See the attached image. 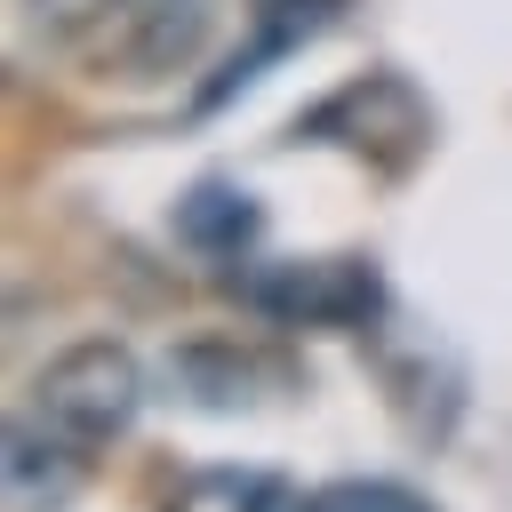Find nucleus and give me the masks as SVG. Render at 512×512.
<instances>
[{"label": "nucleus", "instance_id": "obj_5", "mask_svg": "<svg viewBox=\"0 0 512 512\" xmlns=\"http://www.w3.org/2000/svg\"><path fill=\"white\" fill-rule=\"evenodd\" d=\"M160 376H168V400H184L200 416H240V408H256L264 392L288 384L264 352H240V344H184V352H168Z\"/></svg>", "mask_w": 512, "mask_h": 512}, {"label": "nucleus", "instance_id": "obj_9", "mask_svg": "<svg viewBox=\"0 0 512 512\" xmlns=\"http://www.w3.org/2000/svg\"><path fill=\"white\" fill-rule=\"evenodd\" d=\"M160 512H296L280 472H240V464H208L192 472Z\"/></svg>", "mask_w": 512, "mask_h": 512}, {"label": "nucleus", "instance_id": "obj_1", "mask_svg": "<svg viewBox=\"0 0 512 512\" xmlns=\"http://www.w3.org/2000/svg\"><path fill=\"white\" fill-rule=\"evenodd\" d=\"M232 296L272 328H376L384 280L368 256H240Z\"/></svg>", "mask_w": 512, "mask_h": 512}, {"label": "nucleus", "instance_id": "obj_3", "mask_svg": "<svg viewBox=\"0 0 512 512\" xmlns=\"http://www.w3.org/2000/svg\"><path fill=\"white\" fill-rule=\"evenodd\" d=\"M136 408H144V368H136V352L128 344H112V336H88V344H72V352H56L40 376H32V416L48 424V432H64L72 448H104V440H120L128 424H136Z\"/></svg>", "mask_w": 512, "mask_h": 512}, {"label": "nucleus", "instance_id": "obj_2", "mask_svg": "<svg viewBox=\"0 0 512 512\" xmlns=\"http://www.w3.org/2000/svg\"><path fill=\"white\" fill-rule=\"evenodd\" d=\"M48 40L96 48L128 72H168L208 40V0H16Z\"/></svg>", "mask_w": 512, "mask_h": 512}, {"label": "nucleus", "instance_id": "obj_8", "mask_svg": "<svg viewBox=\"0 0 512 512\" xmlns=\"http://www.w3.org/2000/svg\"><path fill=\"white\" fill-rule=\"evenodd\" d=\"M344 0H256V40L200 88V112H216L232 88H248V80H264V64H280L288 48H304L312 32H328V16H336Z\"/></svg>", "mask_w": 512, "mask_h": 512}, {"label": "nucleus", "instance_id": "obj_10", "mask_svg": "<svg viewBox=\"0 0 512 512\" xmlns=\"http://www.w3.org/2000/svg\"><path fill=\"white\" fill-rule=\"evenodd\" d=\"M296 512H440V504L416 496V488H400V480H328Z\"/></svg>", "mask_w": 512, "mask_h": 512}, {"label": "nucleus", "instance_id": "obj_4", "mask_svg": "<svg viewBox=\"0 0 512 512\" xmlns=\"http://www.w3.org/2000/svg\"><path fill=\"white\" fill-rule=\"evenodd\" d=\"M296 144H344V152H360L376 168H408L432 144V112L400 72H368V80L336 88L328 104H312L296 120Z\"/></svg>", "mask_w": 512, "mask_h": 512}, {"label": "nucleus", "instance_id": "obj_7", "mask_svg": "<svg viewBox=\"0 0 512 512\" xmlns=\"http://www.w3.org/2000/svg\"><path fill=\"white\" fill-rule=\"evenodd\" d=\"M176 240L208 264H240L256 240H264V208L256 192H240L232 176H200L184 200H176Z\"/></svg>", "mask_w": 512, "mask_h": 512}, {"label": "nucleus", "instance_id": "obj_6", "mask_svg": "<svg viewBox=\"0 0 512 512\" xmlns=\"http://www.w3.org/2000/svg\"><path fill=\"white\" fill-rule=\"evenodd\" d=\"M8 512H64L88 480V448H72L64 432H48L40 416L8 424Z\"/></svg>", "mask_w": 512, "mask_h": 512}]
</instances>
